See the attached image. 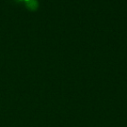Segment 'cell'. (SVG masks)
Masks as SVG:
<instances>
[{"instance_id":"1","label":"cell","mask_w":127,"mask_h":127,"mask_svg":"<svg viewBox=\"0 0 127 127\" xmlns=\"http://www.w3.org/2000/svg\"><path fill=\"white\" fill-rule=\"evenodd\" d=\"M24 3L26 8L31 11H35L39 6V3L37 0H24Z\"/></svg>"},{"instance_id":"2","label":"cell","mask_w":127,"mask_h":127,"mask_svg":"<svg viewBox=\"0 0 127 127\" xmlns=\"http://www.w3.org/2000/svg\"><path fill=\"white\" fill-rule=\"evenodd\" d=\"M16 1H17V2H24V0H16Z\"/></svg>"}]
</instances>
